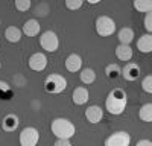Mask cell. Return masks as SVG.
Here are the masks:
<instances>
[{
    "label": "cell",
    "mask_w": 152,
    "mask_h": 146,
    "mask_svg": "<svg viewBox=\"0 0 152 146\" xmlns=\"http://www.w3.org/2000/svg\"><path fill=\"white\" fill-rule=\"evenodd\" d=\"M31 6H32V2H31V0H15V9H18L20 12L28 11Z\"/></svg>",
    "instance_id": "obj_24"
},
{
    "label": "cell",
    "mask_w": 152,
    "mask_h": 146,
    "mask_svg": "<svg viewBox=\"0 0 152 146\" xmlns=\"http://www.w3.org/2000/svg\"><path fill=\"white\" fill-rule=\"evenodd\" d=\"M131 136L126 131H116L105 139V146H129Z\"/></svg>",
    "instance_id": "obj_7"
},
{
    "label": "cell",
    "mask_w": 152,
    "mask_h": 146,
    "mask_svg": "<svg viewBox=\"0 0 152 146\" xmlns=\"http://www.w3.org/2000/svg\"><path fill=\"white\" fill-rule=\"evenodd\" d=\"M134 31L128 26H125L119 31L117 34V38H119V44H126V46H129L132 41H134Z\"/></svg>",
    "instance_id": "obj_16"
},
{
    "label": "cell",
    "mask_w": 152,
    "mask_h": 146,
    "mask_svg": "<svg viewBox=\"0 0 152 146\" xmlns=\"http://www.w3.org/2000/svg\"><path fill=\"white\" fill-rule=\"evenodd\" d=\"M135 146H152V142L148 140V139H142V140H138Z\"/></svg>",
    "instance_id": "obj_29"
},
{
    "label": "cell",
    "mask_w": 152,
    "mask_h": 146,
    "mask_svg": "<svg viewBox=\"0 0 152 146\" xmlns=\"http://www.w3.org/2000/svg\"><path fill=\"white\" fill-rule=\"evenodd\" d=\"M44 88L47 93L52 94H59L67 88V79L59 75V73H52L44 79Z\"/></svg>",
    "instance_id": "obj_3"
},
{
    "label": "cell",
    "mask_w": 152,
    "mask_h": 146,
    "mask_svg": "<svg viewBox=\"0 0 152 146\" xmlns=\"http://www.w3.org/2000/svg\"><path fill=\"white\" fill-rule=\"evenodd\" d=\"M90 99V93L85 87H76L72 93V101L75 105H85Z\"/></svg>",
    "instance_id": "obj_11"
},
{
    "label": "cell",
    "mask_w": 152,
    "mask_h": 146,
    "mask_svg": "<svg viewBox=\"0 0 152 146\" xmlns=\"http://www.w3.org/2000/svg\"><path fill=\"white\" fill-rule=\"evenodd\" d=\"M126 104H128V96L120 88H114L108 93L105 99V110L113 116H120L125 113Z\"/></svg>",
    "instance_id": "obj_1"
},
{
    "label": "cell",
    "mask_w": 152,
    "mask_h": 146,
    "mask_svg": "<svg viewBox=\"0 0 152 146\" xmlns=\"http://www.w3.org/2000/svg\"><path fill=\"white\" fill-rule=\"evenodd\" d=\"M85 119L93 125L99 123V122L104 119V108L99 107V105H90L85 110Z\"/></svg>",
    "instance_id": "obj_9"
},
{
    "label": "cell",
    "mask_w": 152,
    "mask_h": 146,
    "mask_svg": "<svg viewBox=\"0 0 152 146\" xmlns=\"http://www.w3.org/2000/svg\"><path fill=\"white\" fill-rule=\"evenodd\" d=\"M142 88H143L145 93L152 94V75H148V76L143 78V81H142Z\"/></svg>",
    "instance_id": "obj_23"
},
{
    "label": "cell",
    "mask_w": 152,
    "mask_h": 146,
    "mask_svg": "<svg viewBox=\"0 0 152 146\" xmlns=\"http://www.w3.org/2000/svg\"><path fill=\"white\" fill-rule=\"evenodd\" d=\"M105 75L110 78V79H116V78H119L120 75H122V69L119 67V64H108L107 67H105Z\"/></svg>",
    "instance_id": "obj_22"
},
{
    "label": "cell",
    "mask_w": 152,
    "mask_h": 146,
    "mask_svg": "<svg viewBox=\"0 0 152 146\" xmlns=\"http://www.w3.org/2000/svg\"><path fill=\"white\" fill-rule=\"evenodd\" d=\"M9 94L11 91H9V85L6 84V82H3V81H0V97H2V99H3V96L5 94Z\"/></svg>",
    "instance_id": "obj_27"
},
{
    "label": "cell",
    "mask_w": 152,
    "mask_h": 146,
    "mask_svg": "<svg viewBox=\"0 0 152 146\" xmlns=\"http://www.w3.org/2000/svg\"><path fill=\"white\" fill-rule=\"evenodd\" d=\"M17 126H18V117H17L15 114H8V116H5V119H3V122H2L3 131L12 132V131L17 129Z\"/></svg>",
    "instance_id": "obj_18"
},
{
    "label": "cell",
    "mask_w": 152,
    "mask_h": 146,
    "mask_svg": "<svg viewBox=\"0 0 152 146\" xmlns=\"http://www.w3.org/2000/svg\"><path fill=\"white\" fill-rule=\"evenodd\" d=\"M122 76L126 81H135L138 76H140V66L137 63H126L125 67L122 69Z\"/></svg>",
    "instance_id": "obj_10"
},
{
    "label": "cell",
    "mask_w": 152,
    "mask_h": 146,
    "mask_svg": "<svg viewBox=\"0 0 152 146\" xmlns=\"http://www.w3.org/2000/svg\"><path fill=\"white\" fill-rule=\"evenodd\" d=\"M52 134L56 139H62V140H70L75 134H76V126L72 120L66 119V117H56L52 120L50 125Z\"/></svg>",
    "instance_id": "obj_2"
},
{
    "label": "cell",
    "mask_w": 152,
    "mask_h": 146,
    "mask_svg": "<svg viewBox=\"0 0 152 146\" xmlns=\"http://www.w3.org/2000/svg\"><path fill=\"white\" fill-rule=\"evenodd\" d=\"M28 64H29V69L34 72H43L47 67V56L43 52H35L28 59Z\"/></svg>",
    "instance_id": "obj_8"
},
{
    "label": "cell",
    "mask_w": 152,
    "mask_h": 146,
    "mask_svg": "<svg viewBox=\"0 0 152 146\" xmlns=\"http://www.w3.org/2000/svg\"><path fill=\"white\" fill-rule=\"evenodd\" d=\"M138 117L143 122H152V104L148 102V104H143L138 110Z\"/></svg>",
    "instance_id": "obj_20"
},
{
    "label": "cell",
    "mask_w": 152,
    "mask_h": 146,
    "mask_svg": "<svg viewBox=\"0 0 152 146\" xmlns=\"http://www.w3.org/2000/svg\"><path fill=\"white\" fill-rule=\"evenodd\" d=\"M66 69L72 73L81 72L82 70V58L78 53H70L66 59Z\"/></svg>",
    "instance_id": "obj_12"
},
{
    "label": "cell",
    "mask_w": 152,
    "mask_h": 146,
    "mask_svg": "<svg viewBox=\"0 0 152 146\" xmlns=\"http://www.w3.org/2000/svg\"><path fill=\"white\" fill-rule=\"evenodd\" d=\"M21 36H23V32L20 28L17 26H9L6 28L5 31V38L9 41V43H18L21 40Z\"/></svg>",
    "instance_id": "obj_17"
},
{
    "label": "cell",
    "mask_w": 152,
    "mask_h": 146,
    "mask_svg": "<svg viewBox=\"0 0 152 146\" xmlns=\"http://www.w3.org/2000/svg\"><path fill=\"white\" fill-rule=\"evenodd\" d=\"M40 29H41V24L38 23V20L31 18L28 21H24L23 28H21V32L24 35H28V36H35V35L40 34Z\"/></svg>",
    "instance_id": "obj_13"
},
{
    "label": "cell",
    "mask_w": 152,
    "mask_h": 146,
    "mask_svg": "<svg viewBox=\"0 0 152 146\" xmlns=\"http://www.w3.org/2000/svg\"><path fill=\"white\" fill-rule=\"evenodd\" d=\"M79 78H81L82 84L90 85V84H93V82L96 81V72H94L93 69H90V67L82 69V70H81V73H79Z\"/></svg>",
    "instance_id": "obj_19"
},
{
    "label": "cell",
    "mask_w": 152,
    "mask_h": 146,
    "mask_svg": "<svg viewBox=\"0 0 152 146\" xmlns=\"http://www.w3.org/2000/svg\"><path fill=\"white\" fill-rule=\"evenodd\" d=\"M0 67H2V63H0Z\"/></svg>",
    "instance_id": "obj_30"
},
{
    "label": "cell",
    "mask_w": 152,
    "mask_h": 146,
    "mask_svg": "<svg viewBox=\"0 0 152 146\" xmlns=\"http://www.w3.org/2000/svg\"><path fill=\"white\" fill-rule=\"evenodd\" d=\"M132 6L138 12H145V14H148V12L152 11V0H134Z\"/></svg>",
    "instance_id": "obj_21"
},
{
    "label": "cell",
    "mask_w": 152,
    "mask_h": 146,
    "mask_svg": "<svg viewBox=\"0 0 152 146\" xmlns=\"http://www.w3.org/2000/svg\"><path fill=\"white\" fill-rule=\"evenodd\" d=\"M64 5H66L67 9H70V11H76V9L82 8L84 2H82V0H66Z\"/></svg>",
    "instance_id": "obj_25"
},
{
    "label": "cell",
    "mask_w": 152,
    "mask_h": 146,
    "mask_svg": "<svg viewBox=\"0 0 152 146\" xmlns=\"http://www.w3.org/2000/svg\"><path fill=\"white\" fill-rule=\"evenodd\" d=\"M94 28L97 35L100 36H110L116 32V21L108 15H99L94 21Z\"/></svg>",
    "instance_id": "obj_4"
},
{
    "label": "cell",
    "mask_w": 152,
    "mask_h": 146,
    "mask_svg": "<svg viewBox=\"0 0 152 146\" xmlns=\"http://www.w3.org/2000/svg\"><path fill=\"white\" fill-rule=\"evenodd\" d=\"M40 46H41V49H44L46 52H50V53L56 52L58 47H59V38H58V35L53 31L43 32L40 35Z\"/></svg>",
    "instance_id": "obj_5"
},
{
    "label": "cell",
    "mask_w": 152,
    "mask_h": 146,
    "mask_svg": "<svg viewBox=\"0 0 152 146\" xmlns=\"http://www.w3.org/2000/svg\"><path fill=\"white\" fill-rule=\"evenodd\" d=\"M143 26L148 31V34H152V11L145 14V20H143Z\"/></svg>",
    "instance_id": "obj_26"
},
{
    "label": "cell",
    "mask_w": 152,
    "mask_h": 146,
    "mask_svg": "<svg viewBox=\"0 0 152 146\" xmlns=\"http://www.w3.org/2000/svg\"><path fill=\"white\" fill-rule=\"evenodd\" d=\"M18 142L21 146H37L38 142H40V132L34 126H26L21 129L18 136Z\"/></svg>",
    "instance_id": "obj_6"
},
{
    "label": "cell",
    "mask_w": 152,
    "mask_h": 146,
    "mask_svg": "<svg viewBox=\"0 0 152 146\" xmlns=\"http://www.w3.org/2000/svg\"><path fill=\"white\" fill-rule=\"evenodd\" d=\"M132 49L131 46H126V44H119L116 47V56L119 61H123V63H131V59H132Z\"/></svg>",
    "instance_id": "obj_14"
},
{
    "label": "cell",
    "mask_w": 152,
    "mask_h": 146,
    "mask_svg": "<svg viewBox=\"0 0 152 146\" xmlns=\"http://www.w3.org/2000/svg\"><path fill=\"white\" fill-rule=\"evenodd\" d=\"M53 146H73L70 140H62V139H56V142L53 143Z\"/></svg>",
    "instance_id": "obj_28"
},
{
    "label": "cell",
    "mask_w": 152,
    "mask_h": 146,
    "mask_svg": "<svg viewBox=\"0 0 152 146\" xmlns=\"http://www.w3.org/2000/svg\"><path fill=\"white\" fill-rule=\"evenodd\" d=\"M137 49L142 53H151L152 52V34H143L137 40Z\"/></svg>",
    "instance_id": "obj_15"
}]
</instances>
